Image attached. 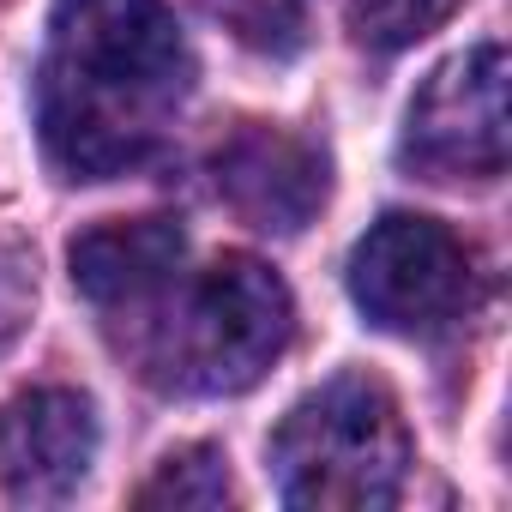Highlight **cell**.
Listing matches in <instances>:
<instances>
[{
    "label": "cell",
    "instance_id": "8fae6325",
    "mask_svg": "<svg viewBox=\"0 0 512 512\" xmlns=\"http://www.w3.org/2000/svg\"><path fill=\"white\" fill-rule=\"evenodd\" d=\"M205 13L223 19V31H235L247 49H296L302 37V13H308V0H205Z\"/></svg>",
    "mask_w": 512,
    "mask_h": 512
},
{
    "label": "cell",
    "instance_id": "30bf717a",
    "mask_svg": "<svg viewBox=\"0 0 512 512\" xmlns=\"http://www.w3.org/2000/svg\"><path fill=\"white\" fill-rule=\"evenodd\" d=\"M458 0H344V19L368 49H410L452 19Z\"/></svg>",
    "mask_w": 512,
    "mask_h": 512
},
{
    "label": "cell",
    "instance_id": "9c48e42d",
    "mask_svg": "<svg viewBox=\"0 0 512 512\" xmlns=\"http://www.w3.org/2000/svg\"><path fill=\"white\" fill-rule=\"evenodd\" d=\"M139 506H175V512H211V506H229L235 488H229V458L217 446H181L157 464V476L133 494Z\"/></svg>",
    "mask_w": 512,
    "mask_h": 512
},
{
    "label": "cell",
    "instance_id": "5b68a950",
    "mask_svg": "<svg viewBox=\"0 0 512 512\" xmlns=\"http://www.w3.org/2000/svg\"><path fill=\"white\" fill-rule=\"evenodd\" d=\"M404 157L434 181H494L506 169V49L476 43L428 73L404 115Z\"/></svg>",
    "mask_w": 512,
    "mask_h": 512
},
{
    "label": "cell",
    "instance_id": "277c9868",
    "mask_svg": "<svg viewBox=\"0 0 512 512\" xmlns=\"http://www.w3.org/2000/svg\"><path fill=\"white\" fill-rule=\"evenodd\" d=\"M356 308L404 338H434L476 308V253L434 217L392 211L350 253Z\"/></svg>",
    "mask_w": 512,
    "mask_h": 512
},
{
    "label": "cell",
    "instance_id": "52a82bcc",
    "mask_svg": "<svg viewBox=\"0 0 512 512\" xmlns=\"http://www.w3.org/2000/svg\"><path fill=\"white\" fill-rule=\"evenodd\" d=\"M217 193L253 229H302L326 199V163L308 139L284 127H241L217 151Z\"/></svg>",
    "mask_w": 512,
    "mask_h": 512
},
{
    "label": "cell",
    "instance_id": "ba28073f",
    "mask_svg": "<svg viewBox=\"0 0 512 512\" xmlns=\"http://www.w3.org/2000/svg\"><path fill=\"white\" fill-rule=\"evenodd\" d=\"M181 253H187V235L175 217H121V223L85 229L67 253V266H73V290L91 308L121 314L151 302L181 272Z\"/></svg>",
    "mask_w": 512,
    "mask_h": 512
},
{
    "label": "cell",
    "instance_id": "8992f818",
    "mask_svg": "<svg viewBox=\"0 0 512 512\" xmlns=\"http://www.w3.org/2000/svg\"><path fill=\"white\" fill-rule=\"evenodd\" d=\"M97 458V410L67 386L19 392L0 410V488L19 506H61Z\"/></svg>",
    "mask_w": 512,
    "mask_h": 512
},
{
    "label": "cell",
    "instance_id": "3957f363",
    "mask_svg": "<svg viewBox=\"0 0 512 512\" xmlns=\"http://www.w3.org/2000/svg\"><path fill=\"white\" fill-rule=\"evenodd\" d=\"M296 332V302L284 278L253 260V253H223L175 296V314L157 320V338L145 350L151 380L169 392H247Z\"/></svg>",
    "mask_w": 512,
    "mask_h": 512
},
{
    "label": "cell",
    "instance_id": "6da1fadb",
    "mask_svg": "<svg viewBox=\"0 0 512 512\" xmlns=\"http://www.w3.org/2000/svg\"><path fill=\"white\" fill-rule=\"evenodd\" d=\"M193 91V55L169 0H55L37 73L43 151L67 181L139 169Z\"/></svg>",
    "mask_w": 512,
    "mask_h": 512
},
{
    "label": "cell",
    "instance_id": "7a4b0ae2",
    "mask_svg": "<svg viewBox=\"0 0 512 512\" xmlns=\"http://www.w3.org/2000/svg\"><path fill=\"white\" fill-rule=\"evenodd\" d=\"M272 476L302 512H380L404 494L410 428L380 380L338 374L308 392L272 434Z\"/></svg>",
    "mask_w": 512,
    "mask_h": 512
}]
</instances>
